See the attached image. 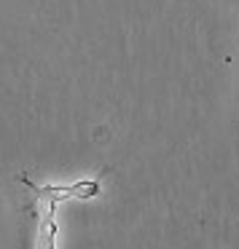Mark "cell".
Segmentation results:
<instances>
[{"instance_id":"obj_1","label":"cell","mask_w":239,"mask_h":249,"mask_svg":"<svg viewBox=\"0 0 239 249\" xmlns=\"http://www.w3.org/2000/svg\"><path fill=\"white\" fill-rule=\"evenodd\" d=\"M22 182L27 185L30 190L38 193V198H49V204H57L62 198H94L100 193V182L97 179H89V182H76V185H67V188H38L33 185L27 177H22Z\"/></svg>"}]
</instances>
